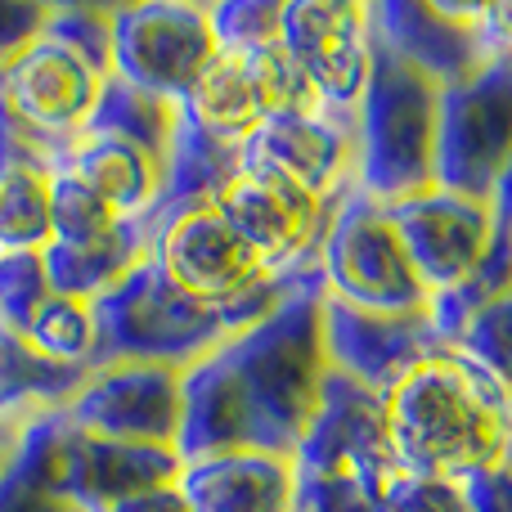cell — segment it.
<instances>
[{"label":"cell","instance_id":"cell-18","mask_svg":"<svg viewBox=\"0 0 512 512\" xmlns=\"http://www.w3.org/2000/svg\"><path fill=\"white\" fill-rule=\"evenodd\" d=\"M189 512H297V463L274 450H225L180 468Z\"/></svg>","mask_w":512,"mask_h":512},{"label":"cell","instance_id":"cell-22","mask_svg":"<svg viewBox=\"0 0 512 512\" xmlns=\"http://www.w3.org/2000/svg\"><path fill=\"white\" fill-rule=\"evenodd\" d=\"M149 243H153V225L149 221H131L122 234L104 243H86V248H68V243H50L41 252L45 261V279L54 292L77 301H99L108 288L126 279L140 261H149Z\"/></svg>","mask_w":512,"mask_h":512},{"label":"cell","instance_id":"cell-9","mask_svg":"<svg viewBox=\"0 0 512 512\" xmlns=\"http://www.w3.org/2000/svg\"><path fill=\"white\" fill-rule=\"evenodd\" d=\"M337 203H342V194L319 198L292 180L252 167H239L212 198V207L234 225V234L283 283L319 274V248H324Z\"/></svg>","mask_w":512,"mask_h":512},{"label":"cell","instance_id":"cell-6","mask_svg":"<svg viewBox=\"0 0 512 512\" xmlns=\"http://www.w3.org/2000/svg\"><path fill=\"white\" fill-rule=\"evenodd\" d=\"M90 310H95V364L140 360L189 369L239 333L230 315L198 306L171 288L153 261H140L117 288L90 301Z\"/></svg>","mask_w":512,"mask_h":512},{"label":"cell","instance_id":"cell-20","mask_svg":"<svg viewBox=\"0 0 512 512\" xmlns=\"http://www.w3.org/2000/svg\"><path fill=\"white\" fill-rule=\"evenodd\" d=\"M63 167L86 180L99 198H108L126 221H149L162 203V185H167V158L104 131L77 135Z\"/></svg>","mask_w":512,"mask_h":512},{"label":"cell","instance_id":"cell-37","mask_svg":"<svg viewBox=\"0 0 512 512\" xmlns=\"http://www.w3.org/2000/svg\"><path fill=\"white\" fill-rule=\"evenodd\" d=\"M477 27L490 54H512V0L499 5H477Z\"/></svg>","mask_w":512,"mask_h":512},{"label":"cell","instance_id":"cell-36","mask_svg":"<svg viewBox=\"0 0 512 512\" xmlns=\"http://www.w3.org/2000/svg\"><path fill=\"white\" fill-rule=\"evenodd\" d=\"M463 486V508L468 512H512V468L508 463H490V468L472 472Z\"/></svg>","mask_w":512,"mask_h":512},{"label":"cell","instance_id":"cell-1","mask_svg":"<svg viewBox=\"0 0 512 512\" xmlns=\"http://www.w3.org/2000/svg\"><path fill=\"white\" fill-rule=\"evenodd\" d=\"M387 441L400 472L468 481L504 463L512 432V396L459 346H436L387 391Z\"/></svg>","mask_w":512,"mask_h":512},{"label":"cell","instance_id":"cell-34","mask_svg":"<svg viewBox=\"0 0 512 512\" xmlns=\"http://www.w3.org/2000/svg\"><path fill=\"white\" fill-rule=\"evenodd\" d=\"M378 490L360 477H301L297 472V512H373Z\"/></svg>","mask_w":512,"mask_h":512},{"label":"cell","instance_id":"cell-17","mask_svg":"<svg viewBox=\"0 0 512 512\" xmlns=\"http://www.w3.org/2000/svg\"><path fill=\"white\" fill-rule=\"evenodd\" d=\"M324 346L333 373L382 396L400 373L445 342L427 315H369L324 297Z\"/></svg>","mask_w":512,"mask_h":512},{"label":"cell","instance_id":"cell-24","mask_svg":"<svg viewBox=\"0 0 512 512\" xmlns=\"http://www.w3.org/2000/svg\"><path fill=\"white\" fill-rule=\"evenodd\" d=\"M50 185L54 167L0 153V256L50 248Z\"/></svg>","mask_w":512,"mask_h":512},{"label":"cell","instance_id":"cell-26","mask_svg":"<svg viewBox=\"0 0 512 512\" xmlns=\"http://www.w3.org/2000/svg\"><path fill=\"white\" fill-rule=\"evenodd\" d=\"M176 126H180L176 104H167V99H158V95H144V90L108 77L104 95H99V108H95V117H90L86 131L122 135V140H131V144H140V149L167 158L171 140H176Z\"/></svg>","mask_w":512,"mask_h":512},{"label":"cell","instance_id":"cell-11","mask_svg":"<svg viewBox=\"0 0 512 512\" xmlns=\"http://www.w3.org/2000/svg\"><path fill=\"white\" fill-rule=\"evenodd\" d=\"M279 45L306 72L319 108L355 117L373 72V9L360 0H283Z\"/></svg>","mask_w":512,"mask_h":512},{"label":"cell","instance_id":"cell-29","mask_svg":"<svg viewBox=\"0 0 512 512\" xmlns=\"http://www.w3.org/2000/svg\"><path fill=\"white\" fill-rule=\"evenodd\" d=\"M450 346H459L477 369H486L512 396V288L504 297L486 301V306L459 328V337H454Z\"/></svg>","mask_w":512,"mask_h":512},{"label":"cell","instance_id":"cell-30","mask_svg":"<svg viewBox=\"0 0 512 512\" xmlns=\"http://www.w3.org/2000/svg\"><path fill=\"white\" fill-rule=\"evenodd\" d=\"M50 41L68 45L72 54H81L86 63H95L99 72H108V59H113V9L104 5H50V18H45V32Z\"/></svg>","mask_w":512,"mask_h":512},{"label":"cell","instance_id":"cell-16","mask_svg":"<svg viewBox=\"0 0 512 512\" xmlns=\"http://www.w3.org/2000/svg\"><path fill=\"white\" fill-rule=\"evenodd\" d=\"M373 36L391 54L432 77L436 86L472 77L490 59L477 27V5H427V0H378Z\"/></svg>","mask_w":512,"mask_h":512},{"label":"cell","instance_id":"cell-31","mask_svg":"<svg viewBox=\"0 0 512 512\" xmlns=\"http://www.w3.org/2000/svg\"><path fill=\"white\" fill-rule=\"evenodd\" d=\"M212 14V32L221 50H265V45L279 41V0H221V5H207Z\"/></svg>","mask_w":512,"mask_h":512},{"label":"cell","instance_id":"cell-3","mask_svg":"<svg viewBox=\"0 0 512 512\" xmlns=\"http://www.w3.org/2000/svg\"><path fill=\"white\" fill-rule=\"evenodd\" d=\"M180 468V454L167 445L104 441L77 427L63 409H50L23 423L9 481L77 512H108L126 495L176 486Z\"/></svg>","mask_w":512,"mask_h":512},{"label":"cell","instance_id":"cell-38","mask_svg":"<svg viewBox=\"0 0 512 512\" xmlns=\"http://www.w3.org/2000/svg\"><path fill=\"white\" fill-rule=\"evenodd\" d=\"M108 512H189L180 486H153V490H140V495H126L122 504H113Z\"/></svg>","mask_w":512,"mask_h":512},{"label":"cell","instance_id":"cell-32","mask_svg":"<svg viewBox=\"0 0 512 512\" xmlns=\"http://www.w3.org/2000/svg\"><path fill=\"white\" fill-rule=\"evenodd\" d=\"M50 279H45L41 252H9L0 256V328L23 337L27 319L36 315L45 297H50Z\"/></svg>","mask_w":512,"mask_h":512},{"label":"cell","instance_id":"cell-14","mask_svg":"<svg viewBox=\"0 0 512 512\" xmlns=\"http://www.w3.org/2000/svg\"><path fill=\"white\" fill-rule=\"evenodd\" d=\"M387 212L409 252V265H414V274L423 279V288L432 297L459 288L481 265V256L490 252V239H495L490 203H472V198L445 194L436 185L414 198H400Z\"/></svg>","mask_w":512,"mask_h":512},{"label":"cell","instance_id":"cell-15","mask_svg":"<svg viewBox=\"0 0 512 512\" xmlns=\"http://www.w3.org/2000/svg\"><path fill=\"white\" fill-rule=\"evenodd\" d=\"M239 167L270 171L319 198L346 194L355 176V131L351 117L333 113H288L270 117L239 149Z\"/></svg>","mask_w":512,"mask_h":512},{"label":"cell","instance_id":"cell-28","mask_svg":"<svg viewBox=\"0 0 512 512\" xmlns=\"http://www.w3.org/2000/svg\"><path fill=\"white\" fill-rule=\"evenodd\" d=\"M126 216L117 212L108 198H99L81 176L68 167L54 171L50 185V243H68V248H86V243H104L126 230Z\"/></svg>","mask_w":512,"mask_h":512},{"label":"cell","instance_id":"cell-7","mask_svg":"<svg viewBox=\"0 0 512 512\" xmlns=\"http://www.w3.org/2000/svg\"><path fill=\"white\" fill-rule=\"evenodd\" d=\"M319 283L328 301L369 315H427L432 292L409 265L391 212L360 189H346L319 248Z\"/></svg>","mask_w":512,"mask_h":512},{"label":"cell","instance_id":"cell-8","mask_svg":"<svg viewBox=\"0 0 512 512\" xmlns=\"http://www.w3.org/2000/svg\"><path fill=\"white\" fill-rule=\"evenodd\" d=\"M512 158V54H490L472 77L441 86L436 108L432 185L490 203L499 171Z\"/></svg>","mask_w":512,"mask_h":512},{"label":"cell","instance_id":"cell-5","mask_svg":"<svg viewBox=\"0 0 512 512\" xmlns=\"http://www.w3.org/2000/svg\"><path fill=\"white\" fill-rule=\"evenodd\" d=\"M149 225V261L162 270V279L198 306L230 315L239 333L270 315V306L288 288L265 270L261 256L234 234V225L212 203L176 207V212L153 216Z\"/></svg>","mask_w":512,"mask_h":512},{"label":"cell","instance_id":"cell-25","mask_svg":"<svg viewBox=\"0 0 512 512\" xmlns=\"http://www.w3.org/2000/svg\"><path fill=\"white\" fill-rule=\"evenodd\" d=\"M234 171H239V149H225V144L207 140L203 131H194L180 117L176 140L167 149V185H162V203L153 216L176 212V207H189V203H212Z\"/></svg>","mask_w":512,"mask_h":512},{"label":"cell","instance_id":"cell-33","mask_svg":"<svg viewBox=\"0 0 512 512\" xmlns=\"http://www.w3.org/2000/svg\"><path fill=\"white\" fill-rule=\"evenodd\" d=\"M373 512H468L463 486L423 472H391L373 495Z\"/></svg>","mask_w":512,"mask_h":512},{"label":"cell","instance_id":"cell-10","mask_svg":"<svg viewBox=\"0 0 512 512\" xmlns=\"http://www.w3.org/2000/svg\"><path fill=\"white\" fill-rule=\"evenodd\" d=\"M216 32L207 5L189 0H144L113 5V59L108 77L158 95L167 104H185L194 81L216 59Z\"/></svg>","mask_w":512,"mask_h":512},{"label":"cell","instance_id":"cell-19","mask_svg":"<svg viewBox=\"0 0 512 512\" xmlns=\"http://www.w3.org/2000/svg\"><path fill=\"white\" fill-rule=\"evenodd\" d=\"M225 450H256L252 414L239 396V382L225 369L221 351H212L207 360L189 364L180 373V436L176 454L180 463L207 459V454Z\"/></svg>","mask_w":512,"mask_h":512},{"label":"cell","instance_id":"cell-12","mask_svg":"<svg viewBox=\"0 0 512 512\" xmlns=\"http://www.w3.org/2000/svg\"><path fill=\"white\" fill-rule=\"evenodd\" d=\"M180 373L167 364H90L86 382L72 391L63 414L90 436L126 445H167L180 436Z\"/></svg>","mask_w":512,"mask_h":512},{"label":"cell","instance_id":"cell-23","mask_svg":"<svg viewBox=\"0 0 512 512\" xmlns=\"http://www.w3.org/2000/svg\"><path fill=\"white\" fill-rule=\"evenodd\" d=\"M86 373L90 369H68V364L45 360L18 333L0 328V418L27 423L36 414L63 409L72 391L86 382Z\"/></svg>","mask_w":512,"mask_h":512},{"label":"cell","instance_id":"cell-35","mask_svg":"<svg viewBox=\"0 0 512 512\" xmlns=\"http://www.w3.org/2000/svg\"><path fill=\"white\" fill-rule=\"evenodd\" d=\"M45 18H50L45 0H0V72L41 41Z\"/></svg>","mask_w":512,"mask_h":512},{"label":"cell","instance_id":"cell-40","mask_svg":"<svg viewBox=\"0 0 512 512\" xmlns=\"http://www.w3.org/2000/svg\"><path fill=\"white\" fill-rule=\"evenodd\" d=\"M18 432H23V423H14V418H0V486L9 481V468H14Z\"/></svg>","mask_w":512,"mask_h":512},{"label":"cell","instance_id":"cell-4","mask_svg":"<svg viewBox=\"0 0 512 512\" xmlns=\"http://www.w3.org/2000/svg\"><path fill=\"white\" fill-rule=\"evenodd\" d=\"M436 108L441 86L409 68L400 54L378 41L364 99L351 117L355 131V176L351 185L364 198L391 207L432 189L436 162Z\"/></svg>","mask_w":512,"mask_h":512},{"label":"cell","instance_id":"cell-27","mask_svg":"<svg viewBox=\"0 0 512 512\" xmlns=\"http://www.w3.org/2000/svg\"><path fill=\"white\" fill-rule=\"evenodd\" d=\"M23 342L54 364L90 369V364H95V310H90V301L50 292V297L36 306V315L27 319Z\"/></svg>","mask_w":512,"mask_h":512},{"label":"cell","instance_id":"cell-2","mask_svg":"<svg viewBox=\"0 0 512 512\" xmlns=\"http://www.w3.org/2000/svg\"><path fill=\"white\" fill-rule=\"evenodd\" d=\"M221 360L234 373L239 396L252 414L256 450L292 454L319 405L328 369H333L324 346L319 274L288 283L270 315H261L221 346Z\"/></svg>","mask_w":512,"mask_h":512},{"label":"cell","instance_id":"cell-13","mask_svg":"<svg viewBox=\"0 0 512 512\" xmlns=\"http://www.w3.org/2000/svg\"><path fill=\"white\" fill-rule=\"evenodd\" d=\"M301 477H360L378 490L396 468L382 396L328 369L319 405L292 450Z\"/></svg>","mask_w":512,"mask_h":512},{"label":"cell","instance_id":"cell-21","mask_svg":"<svg viewBox=\"0 0 512 512\" xmlns=\"http://www.w3.org/2000/svg\"><path fill=\"white\" fill-rule=\"evenodd\" d=\"M194 131H203L207 140L225 144V149H243L265 122V99H261V81H256L252 54L239 50H216V59L203 68V77L194 81V90L180 104Z\"/></svg>","mask_w":512,"mask_h":512},{"label":"cell","instance_id":"cell-39","mask_svg":"<svg viewBox=\"0 0 512 512\" xmlns=\"http://www.w3.org/2000/svg\"><path fill=\"white\" fill-rule=\"evenodd\" d=\"M490 216H495L499 225H508V230H512V158H508V167L499 171L495 189H490Z\"/></svg>","mask_w":512,"mask_h":512}]
</instances>
